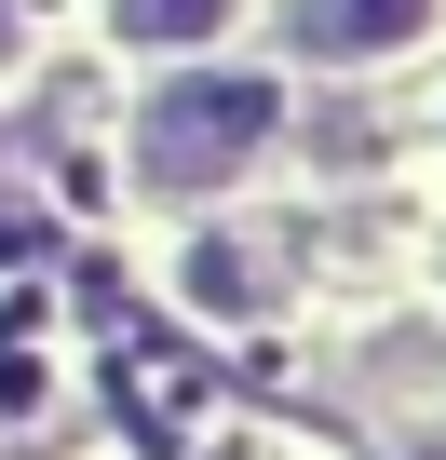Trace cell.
Instances as JSON below:
<instances>
[{
  "label": "cell",
  "mask_w": 446,
  "mask_h": 460,
  "mask_svg": "<svg viewBox=\"0 0 446 460\" xmlns=\"http://www.w3.org/2000/svg\"><path fill=\"white\" fill-rule=\"evenodd\" d=\"M271 136H284V95H271V82H176V95L136 122V176H149V190H231Z\"/></svg>",
  "instance_id": "6da1fadb"
},
{
  "label": "cell",
  "mask_w": 446,
  "mask_h": 460,
  "mask_svg": "<svg viewBox=\"0 0 446 460\" xmlns=\"http://www.w3.org/2000/svg\"><path fill=\"white\" fill-rule=\"evenodd\" d=\"M433 28V0H284V41L325 55V68H365V55H406Z\"/></svg>",
  "instance_id": "7a4b0ae2"
},
{
  "label": "cell",
  "mask_w": 446,
  "mask_h": 460,
  "mask_svg": "<svg viewBox=\"0 0 446 460\" xmlns=\"http://www.w3.org/2000/svg\"><path fill=\"white\" fill-rule=\"evenodd\" d=\"M109 28H122V41H149V55H189V41L231 28V0H109Z\"/></svg>",
  "instance_id": "3957f363"
},
{
  "label": "cell",
  "mask_w": 446,
  "mask_h": 460,
  "mask_svg": "<svg viewBox=\"0 0 446 460\" xmlns=\"http://www.w3.org/2000/svg\"><path fill=\"white\" fill-rule=\"evenodd\" d=\"M0 68H14V0H0Z\"/></svg>",
  "instance_id": "277c9868"
}]
</instances>
